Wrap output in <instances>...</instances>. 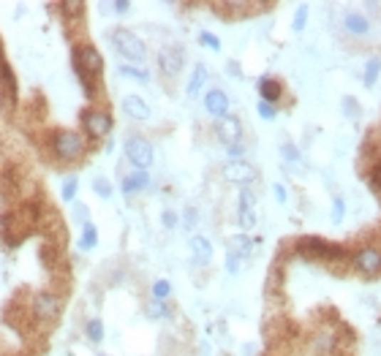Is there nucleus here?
<instances>
[{
  "mask_svg": "<svg viewBox=\"0 0 381 356\" xmlns=\"http://www.w3.org/2000/svg\"><path fill=\"white\" fill-rule=\"evenodd\" d=\"M49 150H52V155H55L61 163H76V161H82L85 153H88V139H85V134H79V131L58 128V131H52V136H49Z\"/></svg>",
  "mask_w": 381,
  "mask_h": 356,
  "instance_id": "1",
  "label": "nucleus"
},
{
  "mask_svg": "<svg viewBox=\"0 0 381 356\" xmlns=\"http://www.w3.org/2000/svg\"><path fill=\"white\" fill-rule=\"evenodd\" d=\"M294 253L305 259V261H327V264H340V261H349V250L340 248V245H333L321 237H303L297 239L294 245Z\"/></svg>",
  "mask_w": 381,
  "mask_h": 356,
  "instance_id": "2",
  "label": "nucleus"
},
{
  "mask_svg": "<svg viewBox=\"0 0 381 356\" xmlns=\"http://www.w3.org/2000/svg\"><path fill=\"white\" fill-rule=\"evenodd\" d=\"M109 38H112V47H115V52L120 55L122 60H128V63L147 60V44H145L134 31H128V28H115V31L109 33Z\"/></svg>",
  "mask_w": 381,
  "mask_h": 356,
  "instance_id": "3",
  "label": "nucleus"
},
{
  "mask_svg": "<svg viewBox=\"0 0 381 356\" xmlns=\"http://www.w3.org/2000/svg\"><path fill=\"white\" fill-rule=\"evenodd\" d=\"M63 313V296L55 291H36L31 296V315L36 324H55Z\"/></svg>",
  "mask_w": 381,
  "mask_h": 356,
  "instance_id": "4",
  "label": "nucleus"
},
{
  "mask_svg": "<svg viewBox=\"0 0 381 356\" xmlns=\"http://www.w3.org/2000/svg\"><path fill=\"white\" fill-rule=\"evenodd\" d=\"M71 68H82L88 77L98 79L104 74V55L98 52L95 44H76L71 49Z\"/></svg>",
  "mask_w": 381,
  "mask_h": 356,
  "instance_id": "5",
  "label": "nucleus"
},
{
  "mask_svg": "<svg viewBox=\"0 0 381 356\" xmlns=\"http://www.w3.org/2000/svg\"><path fill=\"white\" fill-rule=\"evenodd\" d=\"M19 104V90H16V77L11 63L6 58V52L0 47V109L6 114H11Z\"/></svg>",
  "mask_w": 381,
  "mask_h": 356,
  "instance_id": "6",
  "label": "nucleus"
},
{
  "mask_svg": "<svg viewBox=\"0 0 381 356\" xmlns=\"http://www.w3.org/2000/svg\"><path fill=\"white\" fill-rule=\"evenodd\" d=\"M79 120H82V128H85V136L93 141L107 139L112 134V128H115V117L109 114L107 109H85L79 114Z\"/></svg>",
  "mask_w": 381,
  "mask_h": 356,
  "instance_id": "7",
  "label": "nucleus"
},
{
  "mask_svg": "<svg viewBox=\"0 0 381 356\" xmlns=\"http://www.w3.org/2000/svg\"><path fill=\"white\" fill-rule=\"evenodd\" d=\"M125 158L131 161V166L139 171H147L155 161V153H152V144L150 139L139 136V134H131L125 136Z\"/></svg>",
  "mask_w": 381,
  "mask_h": 356,
  "instance_id": "8",
  "label": "nucleus"
},
{
  "mask_svg": "<svg viewBox=\"0 0 381 356\" xmlns=\"http://www.w3.org/2000/svg\"><path fill=\"white\" fill-rule=\"evenodd\" d=\"M349 261L354 264V269L362 272V275H381V248H376V245L357 248L349 256Z\"/></svg>",
  "mask_w": 381,
  "mask_h": 356,
  "instance_id": "9",
  "label": "nucleus"
},
{
  "mask_svg": "<svg viewBox=\"0 0 381 356\" xmlns=\"http://www.w3.org/2000/svg\"><path fill=\"white\" fill-rule=\"evenodd\" d=\"M185 68V52L180 47H164L158 52V71L164 77L174 79Z\"/></svg>",
  "mask_w": 381,
  "mask_h": 356,
  "instance_id": "10",
  "label": "nucleus"
},
{
  "mask_svg": "<svg viewBox=\"0 0 381 356\" xmlns=\"http://www.w3.org/2000/svg\"><path fill=\"white\" fill-rule=\"evenodd\" d=\"M237 223L243 232H251L256 226V196L248 188L240 190V199H237Z\"/></svg>",
  "mask_w": 381,
  "mask_h": 356,
  "instance_id": "11",
  "label": "nucleus"
},
{
  "mask_svg": "<svg viewBox=\"0 0 381 356\" xmlns=\"http://www.w3.org/2000/svg\"><path fill=\"white\" fill-rule=\"evenodd\" d=\"M215 136L221 144H243V123H240V117H234V114H229L224 120H218L215 123Z\"/></svg>",
  "mask_w": 381,
  "mask_h": 356,
  "instance_id": "12",
  "label": "nucleus"
},
{
  "mask_svg": "<svg viewBox=\"0 0 381 356\" xmlns=\"http://www.w3.org/2000/svg\"><path fill=\"white\" fill-rule=\"evenodd\" d=\"M204 112L215 117V120H224L229 117V112H231V101H229V95L221 90V87H213V90H207L204 93Z\"/></svg>",
  "mask_w": 381,
  "mask_h": 356,
  "instance_id": "13",
  "label": "nucleus"
},
{
  "mask_svg": "<svg viewBox=\"0 0 381 356\" xmlns=\"http://www.w3.org/2000/svg\"><path fill=\"white\" fill-rule=\"evenodd\" d=\"M224 180L234 183V185H251L256 180V169L248 161H229L224 166Z\"/></svg>",
  "mask_w": 381,
  "mask_h": 356,
  "instance_id": "14",
  "label": "nucleus"
},
{
  "mask_svg": "<svg viewBox=\"0 0 381 356\" xmlns=\"http://www.w3.org/2000/svg\"><path fill=\"white\" fill-rule=\"evenodd\" d=\"M343 31L354 36V38H370L373 36V22H370V16L360 14V11H346L343 14Z\"/></svg>",
  "mask_w": 381,
  "mask_h": 356,
  "instance_id": "15",
  "label": "nucleus"
},
{
  "mask_svg": "<svg viewBox=\"0 0 381 356\" xmlns=\"http://www.w3.org/2000/svg\"><path fill=\"white\" fill-rule=\"evenodd\" d=\"M122 112H125L131 120H137V123H145V120H150L152 117V109L147 107V101L137 93L122 95Z\"/></svg>",
  "mask_w": 381,
  "mask_h": 356,
  "instance_id": "16",
  "label": "nucleus"
},
{
  "mask_svg": "<svg viewBox=\"0 0 381 356\" xmlns=\"http://www.w3.org/2000/svg\"><path fill=\"white\" fill-rule=\"evenodd\" d=\"M335 345H338V338L330 326L316 329V332H313V338H310V351H313V354H319V356L333 354V351H335Z\"/></svg>",
  "mask_w": 381,
  "mask_h": 356,
  "instance_id": "17",
  "label": "nucleus"
},
{
  "mask_svg": "<svg viewBox=\"0 0 381 356\" xmlns=\"http://www.w3.org/2000/svg\"><path fill=\"white\" fill-rule=\"evenodd\" d=\"M256 90H259V101H267V104L275 107V104L283 98V82L275 77H259Z\"/></svg>",
  "mask_w": 381,
  "mask_h": 356,
  "instance_id": "18",
  "label": "nucleus"
},
{
  "mask_svg": "<svg viewBox=\"0 0 381 356\" xmlns=\"http://www.w3.org/2000/svg\"><path fill=\"white\" fill-rule=\"evenodd\" d=\"M150 188V171H131V174H125L120 183V190L125 196H137L142 190H147Z\"/></svg>",
  "mask_w": 381,
  "mask_h": 356,
  "instance_id": "19",
  "label": "nucleus"
},
{
  "mask_svg": "<svg viewBox=\"0 0 381 356\" xmlns=\"http://www.w3.org/2000/svg\"><path fill=\"white\" fill-rule=\"evenodd\" d=\"M188 248H191V256H194V261H197L199 266H207V264L213 261V245H210L207 237L194 234V237L188 239Z\"/></svg>",
  "mask_w": 381,
  "mask_h": 356,
  "instance_id": "20",
  "label": "nucleus"
},
{
  "mask_svg": "<svg viewBox=\"0 0 381 356\" xmlns=\"http://www.w3.org/2000/svg\"><path fill=\"white\" fill-rule=\"evenodd\" d=\"M204 85H207V65H204V63H197V65H194V74H191V79H188L185 93L191 95V98H197Z\"/></svg>",
  "mask_w": 381,
  "mask_h": 356,
  "instance_id": "21",
  "label": "nucleus"
},
{
  "mask_svg": "<svg viewBox=\"0 0 381 356\" xmlns=\"http://www.w3.org/2000/svg\"><path fill=\"white\" fill-rule=\"evenodd\" d=\"M98 248V226L88 220L85 226H82V237H79V250H85V253H90V250Z\"/></svg>",
  "mask_w": 381,
  "mask_h": 356,
  "instance_id": "22",
  "label": "nucleus"
},
{
  "mask_svg": "<svg viewBox=\"0 0 381 356\" xmlns=\"http://www.w3.org/2000/svg\"><path fill=\"white\" fill-rule=\"evenodd\" d=\"M58 256H61V248H58L55 242H44V245H41V250H38V259H41V264H44L46 272H52V269H55Z\"/></svg>",
  "mask_w": 381,
  "mask_h": 356,
  "instance_id": "23",
  "label": "nucleus"
},
{
  "mask_svg": "<svg viewBox=\"0 0 381 356\" xmlns=\"http://www.w3.org/2000/svg\"><path fill=\"white\" fill-rule=\"evenodd\" d=\"M381 77V58H367L365 63V71H362V82H365V87H373Z\"/></svg>",
  "mask_w": 381,
  "mask_h": 356,
  "instance_id": "24",
  "label": "nucleus"
},
{
  "mask_svg": "<svg viewBox=\"0 0 381 356\" xmlns=\"http://www.w3.org/2000/svg\"><path fill=\"white\" fill-rule=\"evenodd\" d=\"M58 9H61L63 16H68V22H79L85 16V11H88V6L85 3H76V0H66Z\"/></svg>",
  "mask_w": 381,
  "mask_h": 356,
  "instance_id": "25",
  "label": "nucleus"
},
{
  "mask_svg": "<svg viewBox=\"0 0 381 356\" xmlns=\"http://www.w3.org/2000/svg\"><path fill=\"white\" fill-rule=\"evenodd\" d=\"M76 190H79V180H76V174L63 177V183H61V199L63 202L74 204L76 202Z\"/></svg>",
  "mask_w": 381,
  "mask_h": 356,
  "instance_id": "26",
  "label": "nucleus"
},
{
  "mask_svg": "<svg viewBox=\"0 0 381 356\" xmlns=\"http://www.w3.org/2000/svg\"><path fill=\"white\" fill-rule=\"evenodd\" d=\"M145 315L147 318H169L172 315V308H169V302H158V299H150L147 305H145Z\"/></svg>",
  "mask_w": 381,
  "mask_h": 356,
  "instance_id": "27",
  "label": "nucleus"
},
{
  "mask_svg": "<svg viewBox=\"0 0 381 356\" xmlns=\"http://www.w3.org/2000/svg\"><path fill=\"white\" fill-rule=\"evenodd\" d=\"M120 77H128V79H137V82H150V71L147 68H139V65H131V63H120Z\"/></svg>",
  "mask_w": 381,
  "mask_h": 356,
  "instance_id": "28",
  "label": "nucleus"
},
{
  "mask_svg": "<svg viewBox=\"0 0 381 356\" xmlns=\"http://www.w3.org/2000/svg\"><path fill=\"white\" fill-rule=\"evenodd\" d=\"M229 250H234L240 259H248V256H251V250H254V239H251V237H245V234H237V237L231 239V248Z\"/></svg>",
  "mask_w": 381,
  "mask_h": 356,
  "instance_id": "29",
  "label": "nucleus"
},
{
  "mask_svg": "<svg viewBox=\"0 0 381 356\" xmlns=\"http://www.w3.org/2000/svg\"><path fill=\"white\" fill-rule=\"evenodd\" d=\"M340 112H343V117L346 120H357L360 114H362V109H360V101L354 98V95H343V101H340Z\"/></svg>",
  "mask_w": 381,
  "mask_h": 356,
  "instance_id": "30",
  "label": "nucleus"
},
{
  "mask_svg": "<svg viewBox=\"0 0 381 356\" xmlns=\"http://www.w3.org/2000/svg\"><path fill=\"white\" fill-rule=\"evenodd\" d=\"M169 296H172V283L169 280H155L150 286V299H158V302H167Z\"/></svg>",
  "mask_w": 381,
  "mask_h": 356,
  "instance_id": "31",
  "label": "nucleus"
},
{
  "mask_svg": "<svg viewBox=\"0 0 381 356\" xmlns=\"http://www.w3.org/2000/svg\"><path fill=\"white\" fill-rule=\"evenodd\" d=\"M365 180H367V188L376 193L381 199V163H376V166H367L365 169Z\"/></svg>",
  "mask_w": 381,
  "mask_h": 356,
  "instance_id": "32",
  "label": "nucleus"
},
{
  "mask_svg": "<svg viewBox=\"0 0 381 356\" xmlns=\"http://www.w3.org/2000/svg\"><path fill=\"white\" fill-rule=\"evenodd\" d=\"M85 335H88L90 342H101L104 340V321H101V318H90V321L85 324Z\"/></svg>",
  "mask_w": 381,
  "mask_h": 356,
  "instance_id": "33",
  "label": "nucleus"
},
{
  "mask_svg": "<svg viewBox=\"0 0 381 356\" xmlns=\"http://www.w3.org/2000/svg\"><path fill=\"white\" fill-rule=\"evenodd\" d=\"M199 44H202V47H207L210 49V52H221V38H218V36H215V33H210V31H202L199 33Z\"/></svg>",
  "mask_w": 381,
  "mask_h": 356,
  "instance_id": "34",
  "label": "nucleus"
},
{
  "mask_svg": "<svg viewBox=\"0 0 381 356\" xmlns=\"http://www.w3.org/2000/svg\"><path fill=\"white\" fill-rule=\"evenodd\" d=\"M93 190H95L98 199H112V183H109L107 177H95L93 180Z\"/></svg>",
  "mask_w": 381,
  "mask_h": 356,
  "instance_id": "35",
  "label": "nucleus"
},
{
  "mask_svg": "<svg viewBox=\"0 0 381 356\" xmlns=\"http://www.w3.org/2000/svg\"><path fill=\"white\" fill-rule=\"evenodd\" d=\"M71 215H74V220L79 223V226H85V223L90 220V207H88V204L74 202V207H71Z\"/></svg>",
  "mask_w": 381,
  "mask_h": 356,
  "instance_id": "36",
  "label": "nucleus"
},
{
  "mask_svg": "<svg viewBox=\"0 0 381 356\" xmlns=\"http://www.w3.org/2000/svg\"><path fill=\"white\" fill-rule=\"evenodd\" d=\"M305 25H308V6H297V14H294V22H291V31L303 33Z\"/></svg>",
  "mask_w": 381,
  "mask_h": 356,
  "instance_id": "37",
  "label": "nucleus"
},
{
  "mask_svg": "<svg viewBox=\"0 0 381 356\" xmlns=\"http://www.w3.org/2000/svg\"><path fill=\"white\" fill-rule=\"evenodd\" d=\"M256 112H259L261 120H267V123L278 117V107H273V104H267V101H259V104H256Z\"/></svg>",
  "mask_w": 381,
  "mask_h": 356,
  "instance_id": "38",
  "label": "nucleus"
},
{
  "mask_svg": "<svg viewBox=\"0 0 381 356\" xmlns=\"http://www.w3.org/2000/svg\"><path fill=\"white\" fill-rule=\"evenodd\" d=\"M281 158L289 161V163H297V161H300V150H297L291 141H283V144H281Z\"/></svg>",
  "mask_w": 381,
  "mask_h": 356,
  "instance_id": "39",
  "label": "nucleus"
},
{
  "mask_svg": "<svg viewBox=\"0 0 381 356\" xmlns=\"http://www.w3.org/2000/svg\"><path fill=\"white\" fill-rule=\"evenodd\" d=\"M161 223H164V229H167V232H172V229H177V226H180V215H177L174 210H164V212H161Z\"/></svg>",
  "mask_w": 381,
  "mask_h": 356,
  "instance_id": "40",
  "label": "nucleus"
},
{
  "mask_svg": "<svg viewBox=\"0 0 381 356\" xmlns=\"http://www.w3.org/2000/svg\"><path fill=\"white\" fill-rule=\"evenodd\" d=\"M346 215V202H343V196H333V223H340Z\"/></svg>",
  "mask_w": 381,
  "mask_h": 356,
  "instance_id": "41",
  "label": "nucleus"
},
{
  "mask_svg": "<svg viewBox=\"0 0 381 356\" xmlns=\"http://www.w3.org/2000/svg\"><path fill=\"white\" fill-rule=\"evenodd\" d=\"M226 272L229 275H237V272H240V256H237L234 250L226 253Z\"/></svg>",
  "mask_w": 381,
  "mask_h": 356,
  "instance_id": "42",
  "label": "nucleus"
},
{
  "mask_svg": "<svg viewBox=\"0 0 381 356\" xmlns=\"http://www.w3.org/2000/svg\"><path fill=\"white\" fill-rule=\"evenodd\" d=\"M229 161H245V144H231L226 147Z\"/></svg>",
  "mask_w": 381,
  "mask_h": 356,
  "instance_id": "43",
  "label": "nucleus"
},
{
  "mask_svg": "<svg viewBox=\"0 0 381 356\" xmlns=\"http://www.w3.org/2000/svg\"><path fill=\"white\" fill-rule=\"evenodd\" d=\"M131 9H134V6H131V0H115V3H112V11H115V14H128V11H131Z\"/></svg>",
  "mask_w": 381,
  "mask_h": 356,
  "instance_id": "44",
  "label": "nucleus"
},
{
  "mask_svg": "<svg viewBox=\"0 0 381 356\" xmlns=\"http://www.w3.org/2000/svg\"><path fill=\"white\" fill-rule=\"evenodd\" d=\"M273 193H275V199L281 204H286L289 202V193H286V185H281V183H275L273 185Z\"/></svg>",
  "mask_w": 381,
  "mask_h": 356,
  "instance_id": "45",
  "label": "nucleus"
},
{
  "mask_svg": "<svg viewBox=\"0 0 381 356\" xmlns=\"http://www.w3.org/2000/svg\"><path fill=\"white\" fill-rule=\"evenodd\" d=\"M197 220H199V212L194 210V207H188V210H185V226H188V229H194V226H197Z\"/></svg>",
  "mask_w": 381,
  "mask_h": 356,
  "instance_id": "46",
  "label": "nucleus"
},
{
  "mask_svg": "<svg viewBox=\"0 0 381 356\" xmlns=\"http://www.w3.org/2000/svg\"><path fill=\"white\" fill-rule=\"evenodd\" d=\"M98 356H104V354H98Z\"/></svg>",
  "mask_w": 381,
  "mask_h": 356,
  "instance_id": "47",
  "label": "nucleus"
}]
</instances>
